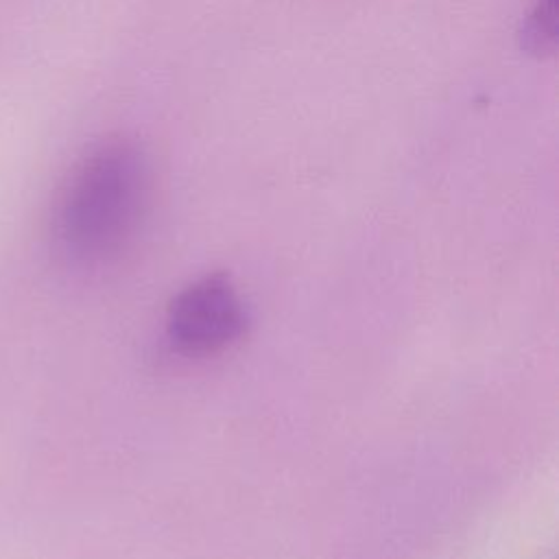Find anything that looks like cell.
<instances>
[{"mask_svg":"<svg viewBox=\"0 0 559 559\" xmlns=\"http://www.w3.org/2000/svg\"><path fill=\"white\" fill-rule=\"evenodd\" d=\"M151 194V166L133 140L94 146L70 173L55 210V238L76 264L114 260L135 238Z\"/></svg>","mask_w":559,"mask_h":559,"instance_id":"obj_1","label":"cell"},{"mask_svg":"<svg viewBox=\"0 0 559 559\" xmlns=\"http://www.w3.org/2000/svg\"><path fill=\"white\" fill-rule=\"evenodd\" d=\"M247 328V312L227 275H205L186 286L170 304L166 332L173 347L186 356H207L225 349Z\"/></svg>","mask_w":559,"mask_h":559,"instance_id":"obj_2","label":"cell"},{"mask_svg":"<svg viewBox=\"0 0 559 559\" xmlns=\"http://www.w3.org/2000/svg\"><path fill=\"white\" fill-rule=\"evenodd\" d=\"M555 26H557L555 0H537L522 31L524 46L537 55L550 50L555 44Z\"/></svg>","mask_w":559,"mask_h":559,"instance_id":"obj_3","label":"cell"}]
</instances>
